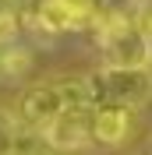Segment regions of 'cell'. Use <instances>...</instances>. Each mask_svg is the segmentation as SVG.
<instances>
[{
    "instance_id": "6da1fadb",
    "label": "cell",
    "mask_w": 152,
    "mask_h": 155,
    "mask_svg": "<svg viewBox=\"0 0 152 155\" xmlns=\"http://www.w3.org/2000/svg\"><path fill=\"white\" fill-rule=\"evenodd\" d=\"M88 92L95 106H120V109H142L152 99V71L149 67H110L103 64L99 71L85 74Z\"/></svg>"
},
{
    "instance_id": "7a4b0ae2",
    "label": "cell",
    "mask_w": 152,
    "mask_h": 155,
    "mask_svg": "<svg viewBox=\"0 0 152 155\" xmlns=\"http://www.w3.org/2000/svg\"><path fill=\"white\" fill-rule=\"evenodd\" d=\"M92 32H95V46L110 67H149V39L134 18L103 14L92 21Z\"/></svg>"
},
{
    "instance_id": "3957f363",
    "label": "cell",
    "mask_w": 152,
    "mask_h": 155,
    "mask_svg": "<svg viewBox=\"0 0 152 155\" xmlns=\"http://www.w3.org/2000/svg\"><path fill=\"white\" fill-rule=\"evenodd\" d=\"M25 18L46 35H67V32L92 28L95 4L92 0H36V7Z\"/></svg>"
},
{
    "instance_id": "277c9868",
    "label": "cell",
    "mask_w": 152,
    "mask_h": 155,
    "mask_svg": "<svg viewBox=\"0 0 152 155\" xmlns=\"http://www.w3.org/2000/svg\"><path fill=\"white\" fill-rule=\"evenodd\" d=\"M88 113H92V109H64V113L53 116L39 134H43V141H46L53 152H60V155L78 152V148H85L88 141H92V134H88Z\"/></svg>"
},
{
    "instance_id": "5b68a950",
    "label": "cell",
    "mask_w": 152,
    "mask_h": 155,
    "mask_svg": "<svg viewBox=\"0 0 152 155\" xmlns=\"http://www.w3.org/2000/svg\"><path fill=\"white\" fill-rule=\"evenodd\" d=\"M18 113H21L18 124L36 127V130H43L53 116H60L64 113V99H60L57 81H43V85L25 88V95H21V102H18Z\"/></svg>"
},
{
    "instance_id": "8992f818",
    "label": "cell",
    "mask_w": 152,
    "mask_h": 155,
    "mask_svg": "<svg viewBox=\"0 0 152 155\" xmlns=\"http://www.w3.org/2000/svg\"><path fill=\"white\" fill-rule=\"evenodd\" d=\"M88 134L92 141L106 148H117L131 137V109H120V106H95L88 113Z\"/></svg>"
},
{
    "instance_id": "52a82bcc",
    "label": "cell",
    "mask_w": 152,
    "mask_h": 155,
    "mask_svg": "<svg viewBox=\"0 0 152 155\" xmlns=\"http://www.w3.org/2000/svg\"><path fill=\"white\" fill-rule=\"evenodd\" d=\"M32 67V53L18 42H11V46H0V78H21L29 74Z\"/></svg>"
},
{
    "instance_id": "ba28073f",
    "label": "cell",
    "mask_w": 152,
    "mask_h": 155,
    "mask_svg": "<svg viewBox=\"0 0 152 155\" xmlns=\"http://www.w3.org/2000/svg\"><path fill=\"white\" fill-rule=\"evenodd\" d=\"M60 99H64V109H92V92H88L85 78H64L57 81Z\"/></svg>"
},
{
    "instance_id": "9c48e42d",
    "label": "cell",
    "mask_w": 152,
    "mask_h": 155,
    "mask_svg": "<svg viewBox=\"0 0 152 155\" xmlns=\"http://www.w3.org/2000/svg\"><path fill=\"white\" fill-rule=\"evenodd\" d=\"M46 148H50V145L43 141V134H39L36 127L18 124V130H14V141H11V152H7V155H43Z\"/></svg>"
},
{
    "instance_id": "30bf717a",
    "label": "cell",
    "mask_w": 152,
    "mask_h": 155,
    "mask_svg": "<svg viewBox=\"0 0 152 155\" xmlns=\"http://www.w3.org/2000/svg\"><path fill=\"white\" fill-rule=\"evenodd\" d=\"M18 32H21V14L11 7H0V46L18 42Z\"/></svg>"
},
{
    "instance_id": "8fae6325",
    "label": "cell",
    "mask_w": 152,
    "mask_h": 155,
    "mask_svg": "<svg viewBox=\"0 0 152 155\" xmlns=\"http://www.w3.org/2000/svg\"><path fill=\"white\" fill-rule=\"evenodd\" d=\"M14 130H18V116H11L7 109H0V155H7V152H11Z\"/></svg>"
},
{
    "instance_id": "7c38bea8",
    "label": "cell",
    "mask_w": 152,
    "mask_h": 155,
    "mask_svg": "<svg viewBox=\"0 0 152 155\" xmlns=\"http://www.w3.org/2000/svg\"><path fill=\"white\" fill-rule=\"evenodd\" d=\"M149 71H152V35H149Z\"/></svg>"
},
{
    "instance_id": "4fadbf2b",
    "label": "cell",
    "mask_w": 152,
    "mask_h": 155,
    "mask_svg": "<svg viewBox=\"0 0 152 155\" xmlns=\"http://www.w3.org/2000/svg\"><path fill=\"white\" fill-rule=\"evenodd\" d=\"M43 155H60V152H53V148H46V152H43Z\"/></svg>"
}]
</instances>
